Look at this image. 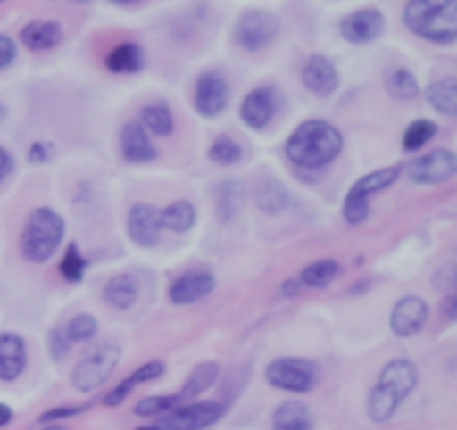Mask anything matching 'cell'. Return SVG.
Masks as SVG:
<instances>
[{
	"label": "cell",
	"mask_w": 457,
	"mask_h": 430,
	"mask_svg": "<svg viewBox=\"0 0 457 430\" xmlns=\"http://www.w3.org/2000/svg\"><path fill=\"white\" fill-rule=\"evenodd\" d=\"M342 132L324 119L303 120L286 141V156L303 170L326 168L342 154Z\"/></svg>",
	"instance_id": "obj_1"
},
{
	"label": "cell",
	"mask_w": 457,
	"mask_h": 430,
	"mask_svg": "<svg viewBox=\"0 0 457 430\" xmlns=\"http://www.w3.org/2000/svg\"><path fill=\"white\" fill-rule=\"evenodd\" d=\"M418 366L411 360H391L382 368L378 386L369 395V418L375 424H384L397 413L402 401L418 386Z\"/></svg>",
	"instance_id": "obj_2"
},
{
	"label": "cell",
	"mask_w": 457,
	"mask_h": 430,
	"mask_svg": "<svg viewBox=\"0 0 457 430\" xmlns=\"http://www.w3.org/2000/svg\"><path fill=\"white\" fill-rule=\"evenodd\" d=\"M404 25L420 38L436 45L457 40V0H409Z\"/></svg>",
	"instance_id": "obj_3"
},
{
	"label": "cell",
	"mask_w": 457,
	"mask_h": 430,
	"mask_svg": "<svg viewBox=\"0 0 457 430\" xmlns=\"http://www.w3.org/2000/svg\"><path fill=\"white\" fill-rule=\"evenodd\" d=\"M65 236V219L52 208H36L21 235V254L29 263H45L56 254Z\"/></svg>",
	"instance_id": "obj_4"
},
{
	"label": "cell",
	"mask_w": 457,
	"mask_h": 430,
	"mask_svg": "<svg viewBox=\"0 0 457 430\" xmlns=\"http://www.w3.org/2000/svg\"><path fill=\"white\" fill-rule=\"evenodd\" d=\"M400 168H379L375 172L361 177L355 186L351 187V192L344 199V219H346L348 226H361V223L369 219L370 212V196H375L378 192L386 190L393 183L400 178Z\"/></svg>",
	"instance_id": "obj_5"
},
{
	"label": "cell",
	"mask_w": 457,
	"mask_h": 430,
	"mask_svg": "<svg viewBox=\"0 0 457 430\" xmlns=\"http://www.w3.org/2000/svg\"><path fill=\"white\" fill-rule=\"evenodd\" d=\"M119 361L120 348L114 342L101 343L76 364L74 373H71V386L80 393L96 391L112 377Z\"/></svg>",
	"instance_id": "obj_6"
},
{
	"label": "cell",
	"mask_w": 457,
	"mask_h": 430,
	"mask_svg": "<svg viewBox=\"0 0 457 430\" xmlns=\"http://www.w3.org/2000/svg\"><path fill=\"white\" fill-rule=\"evenodd\" d=\"M266 382L286 393H311L317 386V364L302 357H279L266 366Z\"/></svg>",
	"instance_id": "obj_7"
},
{
	"label": "cell",
	"mask_w": 457,
	"mask_h": 430,
	"mask_svg": "<svg viewBox=\"0 0 457 430\" xmlns=\"http://www.w3.org/2000/svg\"><path fill=\"white\" fill-rule=\"evenodd\" d=\"M281 31L279 18L268 9H248L235 25V43L245 52H262L277 40Z\"/></svg>",
	"instance_id": "obj_8"
},
{
	"label": "cell",
	"mask_w": 457,
	"mask_h": 430,
	"mask_svg": "<svg viewBox=\"0 0 457 430\" xmlns=\"http://www.w3.org/2000/svg\"><path fill=\"white\" fill-rule=\"evenodd\" d=\"M226 415V406L219 401H195L181 409H172L159 422V430H204L217 424Z\"/></svg>",
	"instance_id": "obj_9"
},
{
	"label": "cell",
	"mask_w": 457,
	"mask_h": 430,
	"mask_svg": "<svg viewBox=\"0 0 457 430\" xmlns=\"http://www.w3.org/2000/svg\"><path fill=\"white\" fill-rule=\"evenodd\" d=\"M457 172V161L451 150H433L428 154L409 161L404 174L418 186H440L453 178Z\"/></svg>",
	"instance_id": "obj_10"
},
{
	"label": "cell",
	"mask_w": 457,
	"mask_h": 430,
	"mask_svg": "<svg viewBox=\"0 0 457 430\" xmlns=\"http://www.w3.org/2000/svg\"><path fill=\"white\" fill-rule=\"evenodd\" d=\"M230 101V85L221 71H205L199 76L195 87V110L204 119H217L223 114Z\"/></svg>",
	"instance_id": "obj_11"
},
{
	"label": "cell",
	"mask_w": 457,
	"mask_h": 430,
	"mask_svg": "<svg viewBox=\"0 0 457 430\" xmlns=\"http://www.w3.org/2000/svg\"><path fill=\"white\" fill-rule=\"evenodd\" d=\"M384 29H386V18L375 7L357 9L339 22V34L351 45L373 43L384 34Z\"/></svg>",
	"instance_id": "obj_12"
},
{
	"label": "cell",
	"mask_w": 457,
	"mask_h": 430,
	"mask_svg": "<svg viewBox=\"0 0 457 430\" xmlns=\"http://www.w3.org/2000/svg\"><path fill=\"white\" fill-rule=\"evenodd\" d=\"M279 110V96L275 87H257L248 92L239 107L241 120L250 129H266Z\"/></svg>",
	"instance_id": "obj_13"
},
{
	"label": "cell",
	"mask_w": 457,
	"mask_h": 430,
	"mask_svg": "<svg viewBox=\"0 0 457 430\" xmlns=\"http://www.w3.org/2000/svg\"><path fill=\"white\" fill-rule=\"evenodd\" d=\"M302 83L315 96H333L339 87V71L324 54H312L302 70Z\"/></svg>",
	"instance_id": "obj_14"
},
{
	"label": "cell",
	"mask_w": 457,
	"mask_h": 430,
	"mask_svg": "<svg viewBox=\"0 0 457 430\" xmlns=\"http://www.w3.org/2000/svg\"><path fill=\"white\" fill-rule=\"evenodd\" d=\"M161 214L150 203H134L128 214V235L141 248H154L161 239Z\"/></svg>",
	"instance_id": "obj_15"
},
{
	"label": "cell",
	"mask_w": 457,
	"mask_h": 430,
	"mask_svg": "<svg viewBox=\"0 0 457 430\" xmlns=\"http://www.w3.org/2000/svg\"><path fill=\"white\" fill-rule=\"evenodd\" d=\"M217 288V279L208 270H190L172 281L168 290V297L174 306H190L201 302Z\"/></svg>",
	"instance_id": "obj_16"
},
{
	"label": "cell",
	"mask_w": 457,
	"mask_h": 430,
	"mask_svg": "<svg viewBox=\"0 0 457 430\" xmlns=\"http://www.w3.org/2000/svg\"><path fill=\"white\" fill-rule=\"evenodd\" d=\"M428 321V306L422 297H402L391 310V330L397 337H415Z\"/></svg>",
	"instance_id": "obj_17"
},
{
	"label": "cell",
	"mask_w": 457,
	"mask_h": 430,
	"mask_svg": "<svg viewBox=\"0 0 457 430\" xmlns=\"http://www.w3.org/2000/svg\"><path fill=\"white\" fill-rule=\"evenodd\" d=\"M120 154L128 163H150L159 156V150L152 143L150 132L138 120H128L120 128Z\"/></svg>",
	"instance_id": "obj_18"
},
{
	"label": "cell",
	"mask_w": 457,
	"mask_h": 430,
	"mask_svg": "<svg viewBox=\"0 0 457 430\" xmlns=\"http://www.w3.org/2000/svg\"><path fill=\"white\" fill-rule=\"evenodd\" d=\"M27 366V348L21 335H0V382H16Z\"/></svg>",
	"instance_id": "obj_19"
},
{
	"label": "cell",
	"mask_w": 457,
	"mask_h": 430,
	"mask_svg": "<svg viewBox=\"0 0 457 430\" xmlns=\"http://www.w3.org/2000/svg\"><path fill=\"white\" fill-rule=\"evenodd\" d=\"M65 31L56 21H31L21 29V43L31 52H47L62 43Z\"/></svg>",
	"instance_id": "obj_20"
},
{
	"label": "cell",
	"mask_w": 457,
	"mask_h": 430,
	"mask_svg": "<svg viewBox=\"0 0 457 430\" xmlns=\"http://www.w3.org/2000/svg\"><path fill=\"white\" fill-rule=\"evenodd\" d=\"M245 201V187L241 181L228 178L214 187V208L221 223H232L241 214Z\"/></svg>",
	"instance_id": "obj_21"
},
{
	"label": "cell",
	"mask_w": 457,
	"mask_h": 430,
	"mask_svg": "<svg viewBox=\"0 0 457 430\" xmlns=\"http://www.w3.org/2000/svg\"><path fill=\"white\" fill-rule=\"evenodd\" d=\"M254 203L263 214H281L290 205V192L288 187L275 177H263L254 187Z\"/></svg>",
	"instance_id": "obj_22"
},
{
	"label": "cell",
	"mask_w": 457,
	"mask_h": 430,
	"mask_svg": "<svg viewBox=\"0 0 457 430\" xmlns=\"http://www.w3.org/2000/svg\"><path fill=\"white\" fill-rule=\"evenodd\" d=\"M105 67L112 74H138L145 67V54L141 45L120 43L107 54Z\"/></svg>",
	"instance_id": "obj_23"
},
{
	"label": "cell",
	"mask_w": 457,
	"mask_h": 430,
	"mask_svg": "<svg viewBox=\"0 0 457 430\" xmlns=\"http://www.w3.org/2000/svg\"><path fill=\"white\" fill-rule=\"evenodd\" d=\"M312 426L315 418L302 401H286L272 413V430H311Z\"/></svg>",
	"instance_id": "obj_24"
},
{
	"label": "cell",
	"mask_w": 457,
	"mask_h": 430,
	"mask_svg": "<svg viewBox=\"0 0 457 430\" xmlns=\"http://www.w3.org/2000/svg\"><path fill=\"white\" fill-rule=\"evenodd\" d=\"M103 299L116 310H128L138 299V284L132 275H116L103 288Z\"/></svg>",
	"instance_id": "obj_25"
},
{
	"label": "cell",
	"mask_w": 457,
	"mask_h": 430,
	"mask_svg": "<svg viewBox=\"0 0 457 430\" xmlns=\"http://www.w3.org/2000/svg\"><path fill=\"white\" fill-rule=\"evenodd\" d=\"M219 373H221V366H219L217 361H204V364L196 366V368L190 373V377L186 379V384H183L181 393L177 395L179 404L204 395L208 388L214 386V382L219 379Z\"/></svg>",
	"instance_id": "obj_26"
},
{
	"label": "cell",
	"mask_w": 457,
	"mask_h": 430,
	"mask_svg": "<svg viewBox=\"0 0 457 430\" xmlns=\"http://www.w3.org/2000/svg\"><path fill=\"white\" fill-rule=\"evenodd\" d=\"M427 101L428 105H431L436 112H440V114L455 116L457 114V80L453 76H446V79H440L433 85H428Z\"/></svg>",
	"instance_id": "obj_27"
},
{
	"label": "cell",
	"mask_w": 457,
	"mask_h": 430,
	"mask_svg": "<svg viewBox=\"0 0 457 430\" xmlns=\"http://www.w3.org/2000/svg\"><path fill=\"white\" fill-rule=\"evenodd\" d=\"M161 226L163 230L172 232H187L196 223V208L190 201H174L168 208L161 210Z\"/></svg>",
	"instance_id": "obj_28"
},
{
	"label": "cell",
	"mask_w": 457,
	"mask_h": 430,
	"mask_svg": "<svg viewBox=\"0 0 457 430\" xmlns=\"http://www.w3.org/2000/svg\"><path fill=\"white\" fill-rule=\"evenodd\" d=\"M138 123L154 136H170L174 132L172 110L165 103H152V105L143 107Z\"/></svg>",
	"instance_id": "obj_29"
},
{
	"label": "cell",
	"mask_w": 457,
	"mask_h": 430,
	"mask_svg": "<svg viewBox=\"0 0 457 430\" xmlns=\"http://www.w3.org/2000/svg\"><path fill=\"white\" fill-rule=\"evenodd\" d=\"M339 272H342V268H339V263L335 261V259H321V261H315L311 263V266L303 268L299 281H302V285H306V288L321 290L326 288V285L333 284L339 277Z\"/></svg>",
	"instance_id": "obj_30"
},
{
	"label": "cell",
	"mask_w": 457,
	"mask_h": 430,
	"mask_svg": "<svg viewBox=\"0 0 457 430\" xmlns=\"http://www.w3.org/2000/svg\"><path fill=\"white\" fill-rule=\"evenodd\" d=\"M386 89L395 101H413L420 96V83L411 70H393L386 76Z\"/></svg>",
	"instance_id": "obj_31"
},
{
	"label": "cell",
	"mask_w": 457,
	"mask_h": 430,
	"mask_svg": "<svg viewBox=\"0 0 457 430\" xmlns=\"http://www.w3.org/2000/svg\"><path fill=\"white\" fill-rule=\"evenodd\" d=\"M437 129L440 128H437V125L428 119L413 120V123L406 128L404 138H402V147H404L406 152L420 150V147H424L433 136H436Z\"/></svg>",
	"instance_id": "obj_32"
},
{
	"label": "cell",
	"mask_w": 457,
	"mask_h": 430,
	"mask_svg": "<svg viewBox=\"0 0 457 430\" xmlns=\"http://www.w3.org/2000/svg\"><path fill=\"white\" fill-rule=\"evenodd\" d=\"M208 159L212 161V163L228 168V165H235L244 159V150H241V145L235 141V138L217 136V141L210 145Z\"/></svg>",
	"instance_id": "obj_33"
},
{
	"label": "cell",
	"mask_w": 457,
	"mask_h": 430,
	"mask_svg": "<svg viewBox=\"0 0 457 430\" xmlns=\"http://www.w3.org/2000/svg\"><path fill=\"white\" fill-rule=\"evenodd\" d=\"M58 270H61V275L65 277L70 284H79V281L83 279L85 270H87V261H85L83 254L79 252L76 244L67 245V250H65V254H62Z\"/></svg>",
	"instance_id": "obj_34"
},
{
	"label": "cell",
	"mask_w": 457,
	"mask_h": 430,
	"mask_svg": "<svg viewBox=\"0 0 457 430\" xmlns=\"http://www.w3.org/2000/svg\"><path fill=\"white\" fill-rule=\"evenodd\" d=\"M177 395L143 397V400L134 406V415H137V418H159V415L170 413V410L177 409Z\"/></svg>",
	"instance_id": "obj_35"
},
{
	"label": "cell",
	"mask_w": 457,
	"mask_h": 430,
	"mask_svg": "<svg viewBox=\"0 0 457 430\" xmlns=\"http://www.w3.org/2000/svg\"><path fill=\"white\" fill-rule=\"evenodd\" d=\"M96 333H98V321L94 319L92 315H76L65 328L67 339H70L71 343L89 342Z\"/></svg>",
	"instance_id": "obj_36"
},
{
	"label": "cell",
	"mask_w": 457,
	"mask_h": 430,
	"mask_svg": "<svg viewBox=\"0 0 457 430\" xmlns=\"http://www.w3.org/2000/svg\"><path fill=\"white\" fill-rule=\"evenodd\" d=\"M163 373H165L163 361H147V364H143L141 368L134 370V373L129 375V379L134 382V386H141V384L154 382V379L163 377Z\"/></svg>",
	"instance_id": "obj_37"
},
{
	"label": "cell",
	"mask_w": 457,
	"mask_h": 430,
	"mask_svg": "<svg viewBox=\"0 0 457 430\" xmlns=\"http://www.w3.org/2000/svg\"><path fill=\"white\" fill-rule=\"evenodd\" d=\"M87 409L89 406H58V409L45 410V413L38 418V422L40 424H54V422H58V419L76 418V415L85 413Z\"/></svg>",
	"instance_id": "obj_38"
},
{
	"label": "cell",
	"mask_w": 457,
	"mask_h": 430,
	"mask_svg": "<svg viewBox=\"0 0 457 430\" xmlns=\"http://www.w3.org/2000/svg\"><path fill=\"white\" fill-rule=\"evenodd\" d=\"M70 346H71V342L67 339L65 330L56 328L52 335H49V351H52V357L56 361L65 360L67 352H70Z\"/></svg>",
	"instance_id": "obj_39"
},
{
	"label": "cell",
	"mask_w": 457,
	"mask_h": 430,
	"mask_svg": "<svg viewBox=\"0 0 457 430\" xmlns=\"http://www.w3.org/2000/svg\"><path fill=\"white\" fill-rule=\"evenodd\" d=\"M52 152H54L52 143L36 141V143H31L29 152H27V159H29V163H34V165H43L52 159Z\"/></svg>",
	"instance_id": "obj_40"
},
{
	"label": "cell",
	"mask_w": 457,
	"mask_h": 430,
	"mask_svg": "<svg viewBox=\"0 0 457 430\" xmlns=\"http://www.w3.org/2000/svg\"><path fill=\"white\" fill-rule=\"evenodd\" d=\"M16 56H18L16 43H13L7 34H0V70L12 67V62L16 61Z\"/></svg>",
	"instance_id": "obj_41"
},
{
	"label": "cell",
	"mask_w": 457,
	"mask_h": 430,
	"mask_svg": "<svg viewBox=\"0 0 457 430\" xmlns=\"http://www.w3.org/2000/svg\"><path fill=\"white\" fill-rule=\"evenodd\" d=\"M302 288H303V285H302V281H299V279H286L284 284H281L279 294L284 299H295L299 293H302Z\"/></svg>",
	"instance_id": "obj_42"
},
{
	"label": "cell",
	"mask_w": 457,
	"mask_h": 430,
	"mask_svg": "<svg viewBox=\"0 0 457 430\" xmlns=\"http://www.w3.org/2000/svg\"><path fill=\"white\" fill-rule=\"evenodd\" d=\"M12 170H13V156L9 154L3 145H0V183H3L9 174H12Z\"/></svg>",
	"instance_id": "obj_43"
},
{
	"label": "cell",
	"mask_w": 457,
	"mask_h": 430,
	"mask_svg": "<svg viewBox=\"0 0 457 430\" xmlns=\"http://www.w3.org/2000/svg\"><path fill=\"white\" fill-rule=\"evenodd\" d=\"M12 419H13V410L9 409L7 404H3V401H0V428L7 426V424L12 422Z\"/></svg>",
	"instance_id": "obj_44"
},
{
	"label": "cell",
	"mask_w": 457,
	"mask_h": 430,
	"mask_svg": "<svg viewBox=\"0 0 457 430\" xmlns=\"http://www.w3.org/2000/svg\"><path fill=\"white\" fill-rule=\"evenodd\" d=\"M445 312H446V317H449V319H453V317H455V297H453V294H449V297L445 299Z\"/></svg>",
	"instance_id": "obj_45"
},
{
	"label": "cell",
	"mask_w": 457,
	"mask_h": 430,
	"mask_svg": "<svg viewBox=\"0 0 457 430\" xmlns=\"http://www.w3.org/2000/svg\"><path fill=\"white\" fill-rule=\"evenodd\" d=\"M110 3L120 4V7H129V4H138V3H143V0H110Z\"/></svg>",
	"instance_id": "obj_46"
},
{
	"label": "cell",
	"mask_w": 457,
	"mask_h": 430,
	"mask_svg": "<svg viewBox=\"0 0 457 430\" xmlns=\"http://www.w3.org/2000/svg\"><path fill=\"white\" fill-rule=\"evenodd\" d=\"M43 430H67V428H62V426H58V424H47V426H45Z\"/></svg>",
	"instance_id": "obj_47"
},
{
	"label": "cell",
	"mask_w": 457,
	"mask_h": 430,
	"mask_svg": "<svg viewBox=\"0 0 457 430\" xmlns=\"http://www.w3.org/2000/svg\"><path fill=\"white\" fill-rule=\"evenodd\" d=\"M137 430H159L156 426H143V428H137Z\"/></svg>",
	"instance_id": "obj_48"
},
{
	"label": "cell",
	"mask_w": 457,
	"mask_h": 430,
	"mask_svg": "<svg viewBox=\"0 0 457 430\" xmlns=\"http://www.w3.org/2000/svg\"><path fill=\"white\" fill-rule=\"evenodd\" d=\"M3 116H4V107L0 105V120H3Z\"/></svg>",
	"instance_id": "obj_49"
},
{
	"label": "cell",
	"mask_w": 457,
	"mask_h": 430,
	"mask_svg": "<svg viewBox=\"0 0 457 430\" xmlns=\"http://www.w3.org/2000/svg\"><path fill=\"white\" fill-rule=\"evenodd\" d=\"M79 3H87V0H79Z\"/></svg>",
	"instance_id": "obj_50"
},
{
	"label": "cell",
	"mask_w": 457,
	"mask_h": 430,
	"mask_svg": "<svg viewBox=\"0 0 457 430\" xmlns=\"http://www.w3.org/2000/svg\"><path fill=\"white\" fill-rule=\"evenodd\" d=\"M4 3V0H0V4H3Z\"/></svg>",
	"instance_id": "obj_51"
}]
</instances>
